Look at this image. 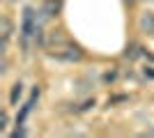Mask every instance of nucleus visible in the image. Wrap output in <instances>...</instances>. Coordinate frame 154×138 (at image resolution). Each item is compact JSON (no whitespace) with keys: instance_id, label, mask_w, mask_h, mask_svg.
Wrapping results in <instances>:
<instances>
[{"instance_id":"1","label":"nucleus","mask_w":154,"mask_h":138,"mask_svg":"<svg viewBox=\"0 0 154 138\" xmlns=\"http://www.w3.org/2000/svg\"><path fill=\"white\" fill-rule=\"evenodd\" d=\"M37 21H35V9L32 7H26L23 9V23H21V41H23V48H30V41L37 39Z\"/></svg>"},{"instance_id":"2","label":"nucleus","mask_w":154,"mask_h":138,"mask_svg":"<svg viewBox=\"0 0 154 138\" xmlns=\"http://www.w3.org/2000/svg\"><path fill=\"white\" fill-rule=\"evenodd\" d=\"M0 35H2V53L7 51V46H9V41H12V32H14V26L12 21H9V16H2V21H0Z\"/></svg>"},{"instance_id":"3","label":"nucleus","mask_w":154,"mask_h":138,"mask_svg":"<svg viewBox=\"0 0 154 138\" xmlns=\"http://www.w3.org/2000/svg\"><path fill=\"white\" fill-rule=\"evenodd\" d=\"M138 26H140L143 32H154V12H149V9H147V12H143Z\"/></svg>"},{"instance_id":"4","label":"nucleus","mask_w":154,"mask_h":138,"mask_svg":"<svg viewBox=\"0 0 154 138\" xmlns=\"http://www.w3.org/2000/svg\"><path fill=\"white\" fill-rule=\"evenodd\" d=\"M60 7H62V0H46L44 2V14L46 16H58Z\"/></svg>"},{"instance_id":"5","label":"nucleus","mask_w":154,"mask_h":138,"mask_svg":"<svg viewBox=\"0 0 154 138\" xmlns=\"http://www.w3.org/2000/svg\"><path fill=\"white\" fill-rule=\"evenodd\" d=\"M21 94H23V85H21V83H16V85H14V90H12V104H16V101H19Z\"/></svg>"},{"instance_id":"6","label":"nucleus","mask_w":154,"mask_h":138,"mask_svg":"<svg viewBox=\"0 0 154 138\" xmlns=\"http://www.w3.org/2000/svg\"><path fill=\"white\" fill-rule=\"evenodd\" d=\"M7 122H9V115H7V111H2V115H0V131L7 129Z\"/></svg>"}]
</instances>
